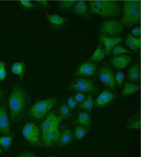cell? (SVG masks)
Returning a JSON list of instances; mask_svg holds the SVG:
<instances>
[{
  "label": "cell",
  "mask_w": 141,
  "mask_h": 157,
  "mask_svg": "<svg viewBox=\"0 0 141 157\" xmlns=\"http://www.w3.org/2000/svg\"><path fill=\"white\" fill-rule=\"evenodd\" d=\"M104 52L101 45L99 46L92 56L90 59V61H100L104 57Z\"/></svg>",
  "instance_id": "28"
},
{
  "label": "cell",
  "mask_w": 141,
  "mask_h": 157,
  "mask_svg": "<svg viewBox=\"0 0 141 157\" xmlns=\"http://www.w3.org/2000/svg\"><path fill=\"white\" fill-rule=\"evenodd\" d=\"M70 88L75 91L86 93H96L94 83L87 78H77L70 85Z\"/></svg>",
  "instance_id": "7"
},
{
  "label": "cell",
  "mask_w": 141,
  "mask_h": 157,
  "mask_svg": "<svg viewBox=\"0 0 141 157\" xmlns=\"http://www.w3.org/2000/svg\"><path fill=\"white\" fill-rule=\"evenodd\" d=\"M6 75V63L3 61L0 62V80H4Z\"/></svg>",
  "instance_id": "34"
},
{
  "label": "cell",
  "mask_w": 141,
  "mask_h": 157,
  "mask_svg": "<svg viewBox=\"0 0 141 157\" xmlns=\"http://www.w3.org/2000/svg\"><path fill=\"white\" fill-rule=\"evenodd\" d=\"M74 12L82 17H86L88 13V7L87 2L85 1L77 2L74 8Z\"/></svg>",
  "instance_id": "18"
},
{
  "label": "cell",
  "mask_w": 141,
  "mask_h": 157,
  "mask_svg": "<svg viewBox=\"0 0 141 157\" xmlns=\"http://www.w3.org/2000/svg\"><path fill=\"white\" fill-rule=\"evenodd\" d=\"M46 17L49 24L55 31L61 30L69 23L68 18L58 15H51L46 13Z\"/></svg>",
  "instance_id": "10"
},
{
  "label": "cell",
  "mask_w": 141,
  "mask_h": 157,
  "mask_svg": "<svg viewBox=\"0 0 141 157\" xmlns=\"http://www.w3.org/2000/svg\"><path fill=\"white\" fill-rule=\"evenodd\" d=\"M128 78L130 81L134 83L139 82L140 78L139 67V63L133 64L129 68Z\"/></svg>",
  "instance_id": "19"
},
{
  "label": "cell",
  "mask_w": 141,
  "mask_h": 157,
  "mask_svg": "<svg viewBox=\"0 0 141 157\" xmlns=\"http://www.w3.org/2000/svg\"><path fill=\"white\" fill-rule=\"evenodd\" d=\"M96 66L94 63L88 61L84 63L79 67L76 72V75H83L93 76L95 73Z\"/></svg>",
  "instance_id": "15"
},
{
  "label": "cell",
  "mask_w": 141,
  "mask_h": 157,
  "mask_svg": "<svg viewBox=\"0 0 141 157\" xmlns=\"http://www.w3.org/2000/svg\"><path fill=\"white\" fill-rule=\"evenodd\" d=\"M59 113L60 117L63 120L65 118H67L70 114V109L66 103H62L59 107Z\"/></svg>",
  "instance_id": "29"
},
{
  "label": "cell",
  "mask_w": 141,
  "mask_h": 157,
  "mask_svg": "<svg viewBox=\"0 0 141 157\" xmlns=\"http://www.w3.org/2000/svg\"><path fill=\"white\" fill-rule=\"evenodd\" d=\"M85 97V95L83 92H78L76 95H75L74 98L78 103H82L84 100Z\"/></svg>",
  "instance_id": "37"
},
{
  "label": "cell",
  "mask_w": 141,
  "mask_h": 157,
  "mask_svg": "<svg viewBox=\"0 0 141 157\" xmlns=\"http://www.w3.org/2000/svg\"><path fill=\"white\" fill-rule=\"evenodd\" d=\"M62 120L59 116H56L54 112H49L46 118L40 125L42 134V136H45L57 126H59L60 123Z\"/></svg>",
  "instance_id": "9"
},
{
  "label": "cell",
  "mask_w": 141,
  "mask_h": 157,
  "mask_svg": "<svg viewBox=\"0 0 141 157\" xmlns=\"http://www.w3.org/2000/svg\"><path fill=\"white\" fill-rule=\"evenodd\" d=\"M123 25L116 20H108L103 21L99 28V31L106 36H115L120 34L123 30Z\"/></svg>",
  "instance_id": "5"
},
{
  "label": "cell",
  "mask_w": 141,
  "mask_h": 157,
  "mask_svg": "<svg viewBox=\"0 0 141 157\" xmlns=\"http://www.w3.org/2000/svg\"><path fill=\"white\" fill-rule=\"evenodd\" d=\"M72 132L69 129H65L60 134L58 144L60 147H64L69 144L73 140Z\"/></svg>",
  "instance_id": "17"
},
{
  "label": "cell",
  "mask_w": 141,
  "mask_h": 157,
  "mask_svg": "<svg viewBox=\"0 0 141 157\" xmlns=\"http://www.w3.org/2000/svg\"><path fill=\"white\" fill-rule=\"evenodd\" d=\"M141 128L140 120L139 114L135 115L132 118H131L128 122V124L126 129H140Z\"/></svg>",
  "instance_id": "22"
},
{
  "label": "cell",
  "mask_w": 141,
  "mask_h": 157,
  "mask_svg": "<svg viewBox=\"0 0 141 157\" xmlns=\"http://www.w3.org/2000/svg\"><path fill=\"white\" fill-rule=\"evenodd\" d=\"M33 2L38 7V8L47 9L49 8L50 7L49 3L47 1H35V2Z\"/></svg>",
  "instance_id": "35"
},
{
  "label": "cell",
  "mask_w": 141,
  "mask_h": 157,
  "mask_svg": "<svg viewBox=\"0 0 141 157\" xmlns=\"http://www.w3.org/2000/svg\"><path fill=\"white\" fill-rule=\"evenodd\" d=\"M0 133L5 135L10 134L7 111L3 106H0Z\"/></svg>",
  "instance_id": "14"
},
{
  "label": "cell",
  "mask_w": 141,
  "mask_h": 157,
  "mask_svg": "<svg viewBox=\"0 0 141 157\" xmlns=\"http://www.w3.org/2000/svg\"><path fill=\"white\" fill-rule=\"evenodd\" d=\"M12 137L4 136L0 138V145L2 147L8 148L12 144Z\"/></svg>",
  "instance_id": "31"
},
{
  "label": "cell",
  "mask_w": 141,
  "mask_h": 157,
  "mask_svg": "<svg viewBox=\"0 0 141 157\" xmlns=\"http://www.w3.org/2000/svg\"><path fill=\"white\" fill-rule=\"evenodd\" d=\"M99 40L104 44L105 49L104 52L107 56H108L116 45L123 41V39L120 37H108L106 36L101 35L99 36Z\"/></svg>",
  "instance_id": "12"
},
{
  "label": "cell",
  "mask_w": 141,
  "mask_h": 157,
  "mask_svg": "<svg viewBox=\"0 0 141 157\" xmlns=\"http://www.w3.org/2000/svg\"><path fill=\"white\" fill-rule=\"evenodd\" d=\"M40 130L35 124L29 123L23 129L22 134L27 141L34 146L39 145Z\"/></svg>",
  "instance_id": "6"
},
{
  "label": "cell",
  "mask_w": 141,
  "mask_h": 157,
  "mask_svg": "<svg viewBox=\"0 0 141 157\" xmlns=\"http://www.w3.org/2000/svg\"><path fill=\"white\" fill-rule=\"evenodd\" d=\"M2 153V149H1V147H0V154Z\"/></svg>",
  "instance_id": "41"
},
{
  "label": "cell",
  "mask_w": 141,
  "mask_h": 157,
  "mask_svg": "<svg viewBox=\"0 0 141 157\" xmlns=\"http://www.w3.org/2000/svg\"><path fill=\"white\" fill-rule=\"evenodd\" d=\"M3 97V94L2 91L0 89V101L2 99Z\"/></svg>",
  "instance_id": "40"
},
{
  "label": "cell",
  "mask_w": 141,
  "mask_h": 157,
  "mask_svg": "<svg viewBox=\"0 0 141 157\" xmlns=\"http://www.w3.org/2000/svg\"><path fill=\"white\" fill-rule=\"evenodd\" d=\"M124 79V75L122 71H119L117 73L116 75L115 82L119 87H121L123 86Z\"/></svg>",
  "instance_id": "33"
},
{
  "label": "cell",
  "mask_w": 141,
  "mask_h": 157,
  "mask_svg": "<svg viewBox=\"0 0 141 157\" xmlns=\"http://www.w3.org/2000/svg\"><path fill=\"white\" fill-rule=\"evenodd\" d=\"M131 56L128 55H123L113 57L111 59L112 64L118 69L124 68L132 60Z\"/></svg>",
  "instance_id": "16"
},
{
  "label": "cell",
  "mask_w": 141,
  "mask_h": 157,
  "mask_svg": "<svg viewBox=\"0 0 141 157\" xmlns=\"http://www.w3.org/2000/svg\"><path fill=\"white\" fill-rule=\"evenodd\" d=\"M122 53H129V54H133L132 52L129 51L122 45H118L115 46L113 49L112 54L114 55H119Z\"/></svg>",
  "instance_id": "30"
},
{
  "label": "cell",
  "mask_w": 141,
  "mask_h": 157,
  "mask_svg": "<svg viewBox=\"0 0 141 157\" xmlns=\"http://www.w3.org/2000/svg\"><path fill=\"white\" fill-rule=\"evenodd\" d=\"M75 1H63L58 2L57 8L62 12H66L72 6L76 3Z\"/></svg>",
  "instance_id": "25"
},
{
  "label": "cell",
  "mask_w": 141,
  "mask_h": 157,
  "mask_svg": "<svg viewBox=\"0 0 141 157\" xmlns=\"http://www.w3.org/2000/svg\"><path fill=\"white\" fill-rule=\"evenodd\" d=\"M68 104L69 107L71 110H73L78 106L79 103L77 102L74 97H70L68 99Z\"/></svg>",
  "instance_id": "36"
},
{
  "label": "cell",
  "mask_w": 141,
  "mask_h": 157,
  "mask_svg": "<svg viewBox=\"0 0 141 157\" xmlns=\"http://www.w3.org/2000/svg\"><path fill=\"white\" fill-rule=\"evenodd\" d=\"M91 12L103 17H117L120 14L121 9L116 1H90Z\"/></svg>",
  "instance_id": "3"
},
{
  "label": "cell",
  "mask_w": 141,
  "mask_h": 157,
  "mask_svg": "<svg viewBox=\"0 0 141 157\" xmlns=\"http://www.w3.org/2000/svg\"><path fill=\"white\" fill-rule=\"evenodd\" d=\"M141 3L139 1H127L124 2L123 14L121 23L131 28L140 22Z\"/></svg>",
  "instance_id": "2"
},
{
  "label": "cell",
  "mask_w": 141,
  "mask_h": 157,
  "mask_svg": "<svg viewBox=\"0 0 141 157\" xmlns=\"http://www.w3.org/2000/svg\"><path fill=\"white\" fill-rule=\"evenodd\" d=\"M58 103V100L55 98L38 101L30 108V114L37 120H42Z\"/></svg>",
  "instance_id": "4"
},
{
  "label": "cell",
  "mask_w": 141,
  "mask_h": 157,
  "mask_svg": "<svg viewBox=\"0 0 141 157\" xmlns=\"http://www.w3.org/2000/svg\"><path fill=\"white\" fill-rule=\"evenodd\" d=\"M139 90V86L131 83H126L123 90L122 95L127 96L133 93H136Z\"/></svg>",
  "instance_id": "24"
},
{
  "label": "cell",
  "mask_w": 141,
  "mask_h": 157,
  "mask_svg": "<svg viewBox=\"0 0 141 157\" xmlns=\"http://www.w3.org/2000/svg\"><path fill=\"white\" fill-rule=\"evenodd\" d=\"M87 133L86 129L83 126H78L76 129L75 135L77 139H82Z\"/></svg>",
  "instance_id": "32"
},
{
  "label": "cell",
  "mask_w": 141,
  "mask_h": 157,
  "mask_svg": "<svg viewBox=\"0 0 141 157\" xmlns=\"http://www.w3.org/2000/svg\"><path fill=\"white\" fill-rule=\"evenodd\" d=\"M77 123L85 127H88L91 123L90 114L87 112H82L78 116Z\"/></svg>",
  "instance_id": "23"
},
{
  "label": "cell",
  "mask_w": 141,
  "mask_h": 157,
  "mask_svg": "<svg viewBox=\"0 0 141 157\" xmlns=\"http://www.w3.org/2000/svg\"><path fill=\"white\" fill-rule=\"evenodd\" d=\"M126 43L127 45L135 52H136L137 50L140 47V38L134 37L130 34L127 35Z\"/></svg>",
  "instance_id": "20"
},
{
  "label": "cell",
  "mask_w": 141,
  "mask_h": 157,
  "mask_svg": "<svg viewBox=\"0 0 141 157\" xmlns=\"http://www.w3.org/2000/svg\"><path fill=\"white\" fill-rule=\"evenodd\" d=\"M98 74L101 81L115 92V79L112 68L108 65H103L98 70Z\"/></svg>",
  "instance_id": "8"
},
{
  "label": "cell",
  "mask_w": 141,
  "mask_h": 157,
  "mask_svg": "<svg viewBox=\"0 0 141 157\" xmlns=\"http://www.w3.org/2000/svg\"><path fill=\"white\" fill-rule=\"evenodd\" d=\"M58 126H57L45 136H42V142L44 147L51 148L54 144H58L60 134Z\"/></svg>",
  "instance_id": "11"
},
{
  "label": "cell",
  "mask_w": 141,
  "mask_h": 157,
  "mask_svg": "<svg viewBox=\"0 0 141 157\" xmlns=\"http://www.w3.org/2000/svg\"><path fill=\"white\" fill-rule=\"evenodd\" d=\"M141 29L140 27H137L135 28L133 30L132 32V33L134 36H140Z\"/></svg>",
  "instance_id": "38"
},
{
  "label": "cell",
  "mask_w": 141,
  "mask_h": 157,
  "mask_svg": "<svg viewBox=\"0 0 141 157\" xmlns=\"http://www.w3.org/2000/svg\"><path fill=\"white\" fill-rule=\"evenodd\" d=\"M18 3L20 6L22 10L25 12L28 11L30 10H35L38 8L31 1H21L18 2Z\"/></svg>",
  "instance_id": "26"
},
{
  "label": "cell",
  "mask_w": 141,
  "mask_h": 157,
  "mask_svg": "<svg viewBox=\"0 0 141 157\" xmlns=\"http://www.w3.org/2000/svg\"><path fill=\"white\" fill-rule=\"evenodd\" d=\"M57 157L55 156H51V157Z\"/></svg>",
  "instance_id": "42"
},
{
  "label": "cell",
  "mask_w": 141,
  "mask_h": 157,
  "mask_svg": "<svg viewBox=\"0 0 141 157\" xmlns=\"http://www.w3.org/2000/svg\"><path fill=\"white\" fill-rule=\"evenodd\" d=\"M18 157H35V155L34 153H24L21 154Z\"/></svg>",
  "instance_id": "39"
},
{
  "label": "cell",
  "mask_w": 141,
  "mask_h": 157,
  "mask_svg": "<svg viewBox=\"0 0 141 157\" xmlns=\"http://www.w3.org/2000/svg\"><path fill=\"white\" fill-rule=\"evenodd\" d=\"M115 99V96L111 91L105 90L95 101L97 108H103L111 104Z\"/></svg>",
  "instance_id": "13"
},
{
  "label": "cell",
  "mask_w": 141,
  "mask_h": 157,
  "mask_svg": "<svg viewBox=\"0 0 141 157\" xmlns=\"http://www.w3.org/2000/svg\"><path fill=\"white\" fill-rule=\"evenodd\" d=\"M26 66L23 62H17L14 63L12 66V71L14 74L17 75L20 78L21 82L24 74Z\"/></svg>",
  "instance_id": "21"
},
{
  "label": "cell",
  "mask_w": 141,
  "mask_h": 157,
  "mask_svg": "<svg viewBox=\"0 0 141 157\" xmlns=\"http://www.w3.org/2000/svg\"><path fill=\"white\" fill-rule=\"evenodd\" d=\"M26 91L19 85H14L9 97L10 117L12 121L16 120L22 114L26 108Z\"/></svg>",
  "instance_id": "1"
},
{
  "label": "cell",
  "mask_w": 141,
  "mask_h": 157,
  "mask_svg": "<svg viewBox=\"0 0 141 157\" xmlns=\"http://www.w3.org/2000/svg\"><path fill=\"white\" fill-rule=\"evenodd\" d=\"M93 107V100L92 95H89L87 99L80 104L79 108L85 109L91 112Z\"/></svg>",
  "instance_id": "27"
}]
</instances>
